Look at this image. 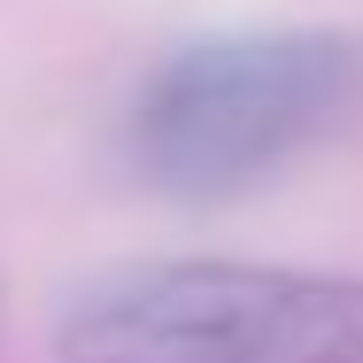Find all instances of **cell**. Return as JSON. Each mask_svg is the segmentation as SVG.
I'll list each match as a JSON object with an SVG mask.
<instances>
[{
    "instance_id": "obj_2",
    "label": "cell",
    "mask_w": 363,
    "mask_h": 363,
    "mask_svg": "<svg viewBox=\"0 0 363 363\" xmlns=\"http://www.w3.org/2000/svg\"><path fill=\"white\" fill-rule=\"evenodd\" d=\"M55 363H363V279L224 255H155L77 279Z\"/></svg>"
},
{
    "instance_id": "obj_1",
    "label": "cell",
    "mask_w": 363,
    "mask_h": 363,
    "mask_svg": "<svg viewBox=\"0 0 363 363\" xmlns=\"http://www.w3.org/2000/svg\"><path fill=\"white\" fill-rule=\"evenodd\" d=\"M363 108V39L325 23L209 31L170 47L124 108V155L147 186L217 201L333 140Z\"/></svg>"
}]
</instances>
